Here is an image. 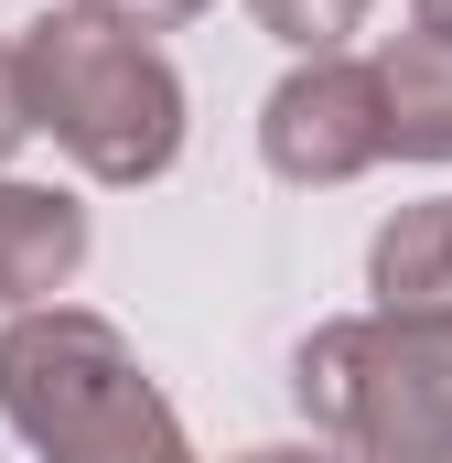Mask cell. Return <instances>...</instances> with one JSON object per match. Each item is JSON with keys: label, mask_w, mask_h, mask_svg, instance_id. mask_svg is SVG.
I'll list each match as a JSON object with an SVG mask.
<instances>
[{"label": "cell", "mask_w": 452, "mask_h": 463, "mask_svg": "<svg viewBox=\"0 0 452 463\" xmlns=\"http://www.w3.org/2000/svg\"><path fill=\"white\" fill-rule=\"evenodd\" d=\"M11 65H22L33 129H54V151L87 184H162L173 173V151H184V76H173V54L140 22H118L108 0L43 11L11 43Z\"/></svg>", "instance_id": "6da1fadb"}, {"label": "cell", "mask_w": 452, "mask_h": 463, "mask_svg": "<svg viewBox=\"0 0 452 463\" xmlns=\"http://www.w3.org/2000/svg\"><path fill=\"white\" fill-rule=\"evenodd\" d=\"M0 420L43 463H194L173 399L140 377L108 313L33 302L0 335Z\"/></svg>", "instance_id": "7a4b0ae2"}, {"label": "cell", "mask_w": 452, "mask_h": 463, "mask_svg": "<svg viewBox=\"0 0 452 463\" xmlns=\"http://www.w3.org/2000/svg\"><path fill=\"white\" fill-rule=\"evenodd\" d=\"M291 399L344 463H452V313L313 324L291 355Z\"/></svg>", "instance_id": "3957f363"}, {"label": "cell", "mask_w": 452, "mask_h": 463, "mask_svg": "<svg viewBox=\"0 0 452 463\" xmlns=\"http://www.w3.org/2000/svg\"><path fill=\"white\" fill-rule=\"evenodd\" d=\"M259 162L280 184H355L388 162V129H377V65L366 54H302L269 109H259Z\"/></svg>", "instance_id": "277c9868"}, {"label": "cell", "mask_w": 452, "mask_h": 463, "mask_svg": "<svg viewBox=\"0 0 452 463\" xmlns=\"http://www.w3.org/2000/svg\"><path fill=\"white\" fill-rule=\"evenodd\" d=\"M87 269V205L54 184H0V313L54 302Z\"/></svg>", "instance_id": "5b68a950"}, {"label": "cell", "mask_w": 452, "mask_h": 463, "mask_svg": "<svg viewBox=\"0 0 452 463\" xmlns=\"http://www.w3.org/2000/svg\"><path fill=\"white\" fill-rule=\"evenodd\" d=\"M366 291H377L388 324H431V313H452V194L399 205V216L377 227V248H366Z\"/></svg>", "instance_id": "8992f818"}, {"label": "cell", "mask_w": 452, "mask_h": 463, "mask_svg": "<svg viewBox=\"0 0 452 463\" xmlns=\"http://www.w3.org/2000/svg\"><path fill=\"white\" fill-rule=\"evenodd\" d=\"M377 65V129H388V162H452V43L431 33H399Z\"/></svg>", "instance_id": "52a82bcc"}, {"label": "cell", "mask_w": 452, "mask_h": 463, "mask_svg": "<svg viewBox=\"0 0 452 463\" xmlns=\"http://www.w3.org/2000/svg\"><path fill=\"white\" fill-rule=\"evenodd\" d=\"M248 11H259V33L291 43V54H344V33L366 22V0H248Z\"/></svg>", "instance_id": "ba28073f"}, {"label": "cell", "mask_w": 452, "mask_h": 463, "mask_svg": "<svg viewBox=\"0 0 452 463\" xmlns=\"http://www.w3.org/2000/svg\"><path fill=\"white\" fill-rule=\"evenodd\" d=\"M33 140V109H22V65H11V43H0V162Z\"/></svg>", "instance_id": "9c48e42d"}, {"label": "cell", "mask_w": 452, "mask_h": 463, "mask_svg": "<svg viewBox=\"0 0 452 463\" xmlns=\"http://www.w3.org/2000/svg\"><path fill=\"white\" fill-rule=\"evenodd\" d=\"M118 22H140V33H162V22H194V11H216V0H108Z\"/></svg>", "instance_id": "30bf717a"}, {"label": "cell", "mask_w": 452, "mask_h": 463, "mask_svg": "<svg viewBox=\"0 0 452 463\" xmlns=\"http://www.w3.org/2000/svg\"><path fill=\"white\" fill-rule=\"evenodd\" d=\"M410 22H420L431 43H452V0H410Z\"/></svg>", "instance_id": "8fae6325"}, {"label": "cell", "mask_w": 452, "mask_h": 463, "mask_svg": "<svg viewBox=\"0 0 452 463\" xmlns=\"http://www.w3.org/2000/svg\"><path fill=\"white\" fill-rule=\"evenodd\" d=\"M237 463H344V453H237Z\"/></svg>", "instance_id": "7c38bea8"}]
</instances>
